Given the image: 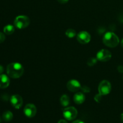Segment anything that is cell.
<instances>
[{
    "label": "cell",
    "mask_w": 123,
    "mask_h": 123,
    "mask_svg": "<svg viewBox=\"0 0 123 123\" xmlns=\"http://www.w3.org/2000/svg\"><path fill=\"white\" fill-rule=\"evenodd\" d=\"M72 123H85L84 121H81V120H76V121H73Z\"/></svg>",
    "instance_id": "24"
},
{
    "label": "cell",
    "mask_w": 123,
    "mask_h": 123,
    "mask_svg": "<svg viewBox=\"0 0 123 123\" xmlns=\"http://www.w3.org/2000/svg\"><path fill=\"white\" fill-rule=\"evenodd\" d=\"M120 118H121V121L123 123V114H121V116H120Z\"/></svg>",
    "instance_id": "26"
},
{
    "label": "cell",
    "mask_w": 123,
    "mask_h": 123,
    "mask_svg": "<svg viewBox=\"0 0 123 123\" xmlns=\"http://www.w3.org/2000/svg\"><path fill=\"white\" fill-rule=\"evenodd\" d=\"M4 72V67H2V66L0 65V74H2Z\"/></svg>",
    "instance_id": "23"
},
{
    "label": "cell",
    "mask_w": 123,
    "mask_h": 123,
    "mask_svg": "<svg viewBox=\"0 0 123 123\" xmlns=\"http://www.w3.org/2000/svg\"><path fill=\"white\" fill-rule=\"evenodd\" d=\"M78 115V111L74 107H68L63 110V116L68 121L74 120Z\"/></svg>",
    "instance_id": "4"
},
{
    "label": "cell",
    "mask_w": 123,
    "mask_h": 123,
    "mask_svg": "<svg viewBox=\"0 0 123 123\" xmlns=\"http://www.w3.org/2000/svg\"><path fill=\"white\" fill-rule=\"evenodd\" d=\"M117 70L120 73H123V66H119L118 67Z\"/></svg>",
    "instance_id": "21"
},
{
    "label": "cell",
    "mask_w": 123,
    "mask_h": 123,
    "mask_svg": "<svg viewBox=\"0 0 123 123\" xmlns=\"http://www.w3.org/2000/svg\"><path fill=\"white\" fill-rule=\"evenodd\" d=\"M24 112L27 117L32 118L36 115L37 108L34 105L31 104V103L27 104L24 108Z\"/></svg>",
    "instance_id": "9"
},
{
    "label": "cell",
    "mask_w": 123,
    "mask_h": 123,
    "mask_svg": "<svg viewBox=\"0 0 123 123\" xmlns=\"http://www.w3.org/2000/svg\"><path fill=\"white\" fill-rule=\"evenodd\" d=\"M97 59L95 58H90L87 61V64L89 66H94L96 63H97Z\"/></svg>",
    "instance_id": "17"
},
{
    "label": "cell",
    "mask_w": 123,
    "mask_h": 123,
    "mask_svg": "<svg viewBox=\"0 0 123 123\" xmlns=\"http://www.w3.org/2000/svg\"><path fill=\"white\" fill-rule=\"evenodd\" d=\"M58 123H67V122L64 120H61L58 121Z\"/></svg>",
    "instance_id": "25"
},
{
    "label": "cell",
    "mask_w": 123,
    "mask_h": 123,
    "mask_svg": "<svg viewBox=\"0 0 123 123\" xmlns=\"http://www.w3.org/2000/svg\"><path fill=\"white\" fill-rule=\"evenodd\" d=\"M1 117H0V123H1Z\"/></svg>",
    "instance_id": "28"
},
{
    "label": "cell",
    "mask_w": 123,
    "mask_h": 123,
    "mask_svg": "<svg viewBox=\"0 0 123 123\" xmlns=\"http://www.w3.org/2000/svg\"><path fill=\"white\" fill-rule=\"evenodd\" d=\"M103 43L109 48H115L119 44V38L115 33L112 32H107L103 36Z\"/></svg>",
    "instance_id": "2"
},
{
    "label": "cell",
    "mask_w": 123,
    "mask_h": 123,
    "mask_svg": "<svg viewBox=\"0 0 123 123\" xmlns=\"http://www.w3.org/2000/svg\"><path fill=\"white\" fill-rule=\"evenodd\" d=\"M60 103L64 107H66L70 104V98L68 96L64 94L61 96L60 98Z\"/></svg>",
    "instance_id": "14"
},
{
    "label": "cell",
    "mask_w": 123,
    "mask_h": 123,
    "mask_svg": "<svg viewBox=\"0 0 123 123\" xmlns=\"http://www.w3.org/2000/svg\"><path fill=\"white\" fill-rule=\"evenodd\" d=\"M121 46H122L123 48V38L122 39V40H121Z\"/></svg>",
    "instance_id": "27"
},
{
    "label": "cell",
    "mask_w": 123,
    "mask_h": 123,
    "mask_svg": "<svg viewBox=\"0 0 123 123\" xmlns=\"http://www.w3.org/2000/svg\"><path fill=\"white\" fill-rule=\"evenodd\" d=\"M112 54L107 49H102L97 54V59L98 61L106 62L111 60Z\"/></svg>",
    "instance_id": "6"
},
{
    "label": "cell",
    "mask_w": 123,
    "mask_h": 123,
    "mask_svg": "<svg viewBox=\"0 0 123 123\" xmlns=\"http://www.w3.org/2000/svg\"><path fill=\"white\" fill-rule=\"evenodd\" d=\"M81 90L84 92H89L90 91V89L87 86H83L81 87Z\"/></svg>",
    "instance_id": "19"
},
{
    "label": "cell",
    "mask_w": 123,
    "mask_h": 123,
    "mask_svg": "<svg viewBox=\"0 0 123 123\" xmlns=\"http://www.w3.org/2000/svg\"><path fill=\"white\" fill-rule=\"evenodd\" d=\"M81 85L80 82L75 79L70 80L67 84V88L71 92H78L81 90Z\"/></svg>",
    "instance_id": "8"
},
{
    "label": "cell",
    "mask_w": 123,
    "mask_h": 123,
    "mask_svg": "<svg viewBox=\"0 0 123 123\" xmlns=\"http://www.w3.org/2000/svg\"><path fill=\"white\" fill-rule=\"evenodd\" d=\"M102 95H101L100 94L98 93V94L96 95V96L94 97V100L95 101H96V102H97V103H100V102H101V100H102Z\"/></svg>",
    "instance_id": "18"
},
{
    "label": "cell",
    "mask_w": 123,
    "mask_h": 123,
    "mask_svg": "<svg viewBox=\"0 0 123 123\" xmlns=\"http://www.w3.org/2000/svg\"><path fill=\"white\" fill-rule=\"evenodd\" d=\"M10 79L6 74H0V88L4 89L8 86Z\"/></svg>",
    "instance_id": "11"
},
{
    "label": "cell",
    "mask_w": 123,
    "mask_h": 123,
    "mask_svg": "<svg viewBox=\"0 0 123 123\" xmlns=\"http://www.w3.org/2000/svg\"><path fill=\"white\" fill-rule=\"evenodd\" d=\"M10 101L12 105L17 109H20L23 105L22 98L19 94L13 95L10 98Z\"/></svg>",
    "instance_id": "7"
},
{
    "label": "cell",
    "mask_w": 123,
    "mask_h": 123,
    "mask_svg": "<svg viewBox=\"0 0 123 123\" xmlns=\"http://www.w3.org/2000/svg\"><path fill=\"white\" fill-rule=\"evenodd\" d=\"M5 39H6V36H5L4 34L0 32V43L4 42Z\"/></svg>",
    "instance_id": "20"
},
{
    "label": "cell",
    "mask_w": 123,
    "mask_h": 123,
    "mask_svg": "<svg viewBox=\"0 0 123 123\" xmlns=\"http://www.w3.org/2000/svg\"><path fill=\"white\" fill-rule=\"evenodd\" d=\"M13 118V114H12V112L9 111H7L4 112L2 114V119L6 122H10V121H12Z\"/></svg>",
    "instance_id": "13"
},
{
    "label": "cell",
    "mask_w": 123,
    "mask_h": 123,
    "mask_svg": "<svg viewBox=\"0 0 123 123\" xmlns=\"http://www.w3.org/2000/svg\"><path fill=\"white\" fill-rule=\"evenodd\" d=\"M73 100L76 104H82L85 100V96L82 92H78L74 94V97H73Z\"/></svg>",
    "instance_id": "12"
},
{
    "label": "cell",
    "mask_w": 123,
    "mask_h": 123,
    "mask_svg": "<svg viewBox=\"0 0 123 123\" xmlns=\"http://www.w3.org/2000/svg\"><path fill=\"white\" fill-rule=\"evenodd\" d=\"M66 35L68 38H73L76 36V32L73 29L69 28L66 31Z\"/></svg>",
    "instance_id": "16"
},
{
    "label": "cell",
    "mask_w": 123,
    "mask_h": 123,
    "mask_svg": "<svg viewBox=\"0 0 123 123\" xmlns=\"http://www.w3.org/2000/svg\"><path fill=\"white\" fill-rule=\"evenodd\" d=\"M68 1L69 0H57L58 2H60V4H66L68 2Z\"/></svg>",
    "instance_id": "22"
},
{
    "label": "cell",
    "mask_w": 123,
    "mask_h": 123,
    "mask_svg": "<svg viewBox=\"0 0 123 123\" xmlns=\"http://www.w3.org/2000/svg\"><path fill=\"white\" fill-rule=\"evenodd\" d=\"M77 40L81 44H86L91 40V36L86 31H81L77 35Z\"/></svg>",
    "instance_id": "10"
},
{
    "label": "cell",
    "mask_w": 123,
    "mask_h": 123,
    "mask_svg": "<svg viewBox=\"0 0 123 123\" xmlns=\"http://www.w3.org/2000/svg\"><path fill=\"white\" fill-rule=\"evenodd\" d=\"M4 32L7 35H11L14 32V27L12 25H7L4 28Z\"/></svg>",
    "instance_id": "15"
},
{
    "label": "cell",
    "mask_w": 123,
    "mask_h": 123,
    "mask_svg": "<svg viewBox=\"0 0 123 123\" xmlns=\"http://www.w3.org/2000/svg\"><path fill=\"white\" fill-rule=\"evenodd\" d=\"M24 72L23 66L18 62H12L7 67V73L8 76L13 79L19 78Z\"/></svg>",
    "instance_id": "1"
},
{
    "label": "cell",
    "mask_w": 123,
    "mask_h": 123,
    "mask_svg": "<svg viewBox=\"0 0 123 123\" xmlns=\"http://www.w3.org/2000/svg\"><path fill=\"white\" fill-rule=\"evenodd\" d=\"M30 20L26 16L20 15L15 18L14 21V26L18 29H24L30 25Z\"/></svg>",
    "instance_id": "3"
},
{
    "label": "cell",
    "mask_w": 123,
    "mask_h": 123,
    "mask_svg": "<svg viewBox=\"0 0 123 123\" xmlns=\"http://www.w3.org/2000/svg\"><path fill=\"white\" fill-rule=\"evenodd\" d=\"M111 90V84L108 80H103L100 83L98 86V92L102 96L108 95Z\"/></svg>",
    "instance_id": "5"
}]
</instances>
